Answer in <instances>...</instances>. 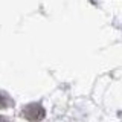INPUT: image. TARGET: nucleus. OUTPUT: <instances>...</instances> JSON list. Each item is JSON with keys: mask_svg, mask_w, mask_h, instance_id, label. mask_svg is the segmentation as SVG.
<instances>
[{"mask_svg": "<svg viewBox=\"0 0 122 122\" xmlns=\"http://www.w3.org/2000/svg\"><path fill=\"white\" fill-rule=\"evenodd\" d=\"M23 116H26L30 121H38L44 116V110L37 104H30L23 108Z\"/></svg>", "mask_w": 122, "mask_h": 122, "instance_id": "f257e3e1", "label": "nucleus"}]
</instances>
